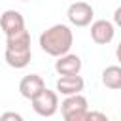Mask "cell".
I'll list each match as a JSON object with an SVG mask.
<instances>
[{
  "instance_id": "13",
  "label": "cell",
  "mask_w": 121,
  "mask_h": 121,
  "mask_svg": "<svg viewBox=\"0 0 121 121\" xmlns=\"http://www.w3.org/2000/svg\"><path fill=\"white\" fill-rule=\"evenodd\" d=\"M83 121H108V117H106L104 113H100V112H89V110H87Z\"/></svg>"
},
{
  "instance_id": "4",
  "label": "cell",
  "mask_w": 121,
  "mask_h": 121,
  "mask_svg": "<svg viewBox=\"0 0 121 121\" xmlns=\"http://www.w3.org/2000/svg\"><path fill=\"white\" fill-rule=\"evenodd\" d=\"M66 15H68L70 23H74L76 26H85L93 21L95 11H93L91 4H87V2H74V4L68 6Z\"/></svg>"
},
{
  "instance_id": "6",
  "label": "cell",
  "mask_w": 121,
  "mask_h": 121,
  "mask_svg": "<svg viewBox=\"0 0 121 121\" xmlns=\"http://www.w3.org/2000/svg\"><path fill=\"white\" fill-rule=\"evenodd\" d=\"M55 70H57L59 76H74V74H79V70H81V59L78 55L64 53L55 62Z\"/></svg>"
},
{
  "instance_id": "11",
  "label": "cell",
  "mask_w": 121,
  "mask_h": 121,
  "mask_svg": "<svg viewBox=\"0 0 121 121\" xmlns=\"http://www.w3.org/2000/svg\"><path fill=\"white\" fill-rule=\"evenodd\" d=\"M6 57V62L11 66V68H25L28 62H30V49H23V51H15V49H6L4 53Z\"/></svg>"
},
{
  "instance_id": "8",
  "label": "cell",
  "mask_w": 121,
  "mask_h": 121,
  "mask_svg": "<svg viewBox=\"0 0 121 121\" xmlns=\"http://www.w3.org/2000/svg\"><path fill=\"white\" fill-rule=\"evenodd\" d=\"M45 87V83H43V79L38 76V74H28V76H25L21 81H19V93L25 96V98H34L42 89Z\"/></svg>"
},
{
  "instance_id": "16",
  "label": "cell",
  "mask_w": 121,
  "mask_h": 121,
  "mask_svg": "<svg viewBox=\"0 0 121 121\" xmlns=\"http://www.w3.org/2000/svg\"><path fill=\"white\" fill-rule=\"evenodd\" d=\"M115 55H117V60L121 62V42H119V45H117V49H115Z\"/></svg>"
},
{
  "instance_id": "1",
  "label": "cell",
  "mask_w": 121,
  "mask_h": 121,
  "mask_svg": "<svg viewBox=\"0 0 121 121\" xmlns=\"http://www.w3.org/2000/svg\"><path fill=\"white\" fill-rule=\"evenodd\" d=\"M72 42H74L72 30L62 23L53 25L40 34V47L51 57H60L68 53L72 47Z\"/></svg>"
},
{
  "instance_id": "14",
  "label": "cell",
  "mask_w": 121,
  "mask_h": 121,
  "mask_svg": "<svg viewBox=\"0 0 121 121\" xmlns=\"http://www.w3.org/2000/svg\"><path fill=\"white\" fill-rule=\"evenodd\" d=\"M0 119H2V121H8V119H15V121H21L23 117H21L19 113H11V112H9V113H4V115H0Z\"/></svg>"
},
{
  "instance_id": "17",
  "label": "cell",
  "mask_w": 121,
  "mask_h": 121,
  "mask_svg": "<svg viewBox=\"0 0 121 121\" xmlns=\"http://www.w3.org/2000/svg\"><path fill=\"white\" fill-rule=\"evenodd\" d=\"M21 2H28V0H21Z\"/></svg>"
},
{
  "instance_id": "9",
  "label": "cell",
  "mask_w": 121,
  "mask_h": 121,
  "mask_svg": "<svg viewBox=\"0 0 121 121\" xmlns=\"http://www.w3.org/2000/svg\"><path fill=\"white\" fill-rule=\"evenodd\" d=\"M83 85H85V81L78 74H74V76H60L57 79V91L62 93V95H66V96L83 91Z\"/></svg>"
},
{
  "instance_id": "3",
  "label": "cell",
  "mask_w": 121,
  "mask_h": 121,
  "mask_svg": "<svg viewBox=\"0 0 121 121\" xmlns=\"http://www.w3.org/2000/svg\"><path fill=\"white\" fill-rule=\"evenodd\" d=\"M30 102H32L34 112H36L38 115H42V117H51V115L57 112V108H59L57 93H55V91H49V89H45V87H43L34 98H30Z\"/></svg>"
},
{
  "instance_id": "5",
  "label": "cell",
  "mask_w": 121,
  "mask_h": 121,
  "mask_svg": "<svg viewBox=\"0 0 121 121\" xmlns=\"http://www.w3.org/2000/svg\"><path fill=\"white\" fill-rule=\"evenodd\" d=\"M113 32H115L113 25L106 19H98L91 25V38H93L95 43H100V45L110 43L113 40Z\"/></svg>"
},
{
  "instance_id": "10",
  "label": "cell",
  "mask_w": 121,
  "mask_h": 121,
  "mask_svg": "<svg viewBox=\"0 0 121 121\" xmlns=\"http://www.w3.org/2000/svg\"><path fill=\"white\" fill-rule=\"evenodd\" d=\"M6 49H15V51L30 49V34H28V30L21 28L19 32L8 34L6 36Z\"/></svg>"
},
{
  "instance_id": "12",
  "label": "cell",
  "mask_w": 121,
  "mask_h": 121,
  "mask_svg": "<svg viewBox=\"0 0 121 121\" xmlns=\"http://www.w3.org/2000/svg\"><path fill=\"white\" fill-rule=\"evenodd\" d=\"M102 83L108 89H121V66L112 64L102 72Z\"/></svg>"
},
{
  "instance_id": "7",
  "label": "cell",
  "mask_w": 121,
  "mask_h": 121,
  "mask_svg": "<svg viewBox=\"0 0 121 121\" xmlns=\"http://www.w3.org/2000/svg\"><path fill=\"white\" fill-rule=\"evenodd\" d=\"M0 26L6 32V36L13 34V32H19L21 28H25V17L17 9H6L0 17Z\"/></svg>"
},
{
  "instance_id": "2",
  "label": "cell",
  "mask_w": 121,
  "mask_h": 121,
  "mask_svg": "<svg viewBox=\"0 0 121 121\" xmlns=\"http://www.w3.org/2000/svg\"><path fill=\"white\" fill-rule=\"evenodd\" d=\"M60 113L66 121H83L87 113V98L79 93L68 95L60 104Z\"/></svg>"
},
{
  "instance_id": "15",
  "label": "cell",
  "mask_w": 121,
  "mask_h": 121,
  "mask_svg": "<svg viewBox=\"0 0 121 121\" xmlns=\"http://www.w3.org/2000/svg\"><path fill=\"white\" fill-rule=\"evenodd\" d=\"M113 23H115L117 26H121V6L113 11Z\"/></svg>"
}]
</instances>
